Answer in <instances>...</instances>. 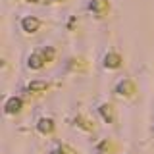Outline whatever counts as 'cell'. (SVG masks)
Returning a JSON list of instances; mask_svg holds the SVG:
<instances>
[{
    "label": "cell",
    "mask_w": 154,
    "mask_h": 154,
    "mask_svg": "<svg viewBox=\"0 0 154 154\" xmlns=\"http://www.w3.org/2000/svg\"><path fill=\"white\" fill-rule=\"evenodd\" d=\"M91 10L94 12V16L104 17L110 10V4H108V0H93V2H91Z\"/></svg>",
    "instance_id": "obj_1"
},
{
    "label": "cell",
    "mask_w": 154,
    "mask_h": 154,
    "mask_svg": "<svg viewBox=\"0 0 154 154\" xmlns=\"http://www.w3.org/2000/svg\"><path fill=\"white\" fill-rule=\"evenodd\" d=\"M45 56H42V50L41 52H35V54H31L29 58V67H33V69H41L42 66H45Z\"/></svg>",
    "instance_id": "obj_2"
},
{
    "label": "cell",
    "mask_w": 154,
    "mask_h": 154,
    "mask_svg": "<svg viewBox=\"0 0 154 154\" xmlns=\"http://www.w3.org/2000/svg\"><path fill=\"white\" fill-rule=\"evenodd\" d=\"M118 93H119V94H125V96L133 94V93H135V85H133V81H129V79L122 81V83L118 85Z\"/></svg>",
    "instance_id": "obj_3"
},
{
    "label": "cell",
    "mask_w": 154,
    "mask_h": 154,
    "mask_svg": "<svg viewBox=\"0 0 154 154\" xmlns=\"http://www.w3.org/2000/svg\"><path fill=\"white\" fill-rule=\"evenodd\" d=\"M38 25H41V21H38L37 17H25L23 19V29H25L27 33H35Z\"/></svg>",
    "instance_id": "obj_4"
},
{
    "label": "cell",
    "mask_w": 154,
    "mask_h": 154,
    "mask_svg": "<svg viewBox=\"0 0 154 154\" xmlns=\"http://www.w3.org/2000/svg\"><path fill=\"white\" fill-rule=\"evenodd\" d=\"M4 108H6L8 114H17L19 110H21V100H19V98H10Z\"/></svg>",
    "instance_id": "obj_5"
},
{
    "label": "cell",
    "mask_w": 154,
    "mask_h": 154,
    "mask_svg": "<svg viewBox=\"0 0 154 154\" xmlns=\"http://www.w3.org/2000/svg\"><path fill=\"white\" fill-rule=\"evenodd\" d=\"M104 64H106V67H112V69H114V67H119V66H122V58H119L118 54H108Z\"/></svg>",
    "instance_id": "obj_6"
},
{
    "label": "cell",
    "mask_w": 154,
    "mask_h": 154,
    "mask_svg": "<svg viewBox=\"0 0 154 154\" xmlns=\"http://www.w3.org/2000/svg\"><path fill=\"white\" fill-rule=\"evenodd\" d=\"M52 129H54L52 119H41V122H38V131L41 133H50Z\"/></svg>",
    "instance_id": "obj_7"
},
{
    "label": "cell",
    "mask_w": 154,
    "mask_h": 154,
    "mask_svg": "<svg viewBox=\"0 0 154 154\" xmlns=\"http://www.w3.org/2000/svg\"><path fill=\"white\" fill-rule=\"evenodd\" d=\"M46 89H48V83H46V81H33V83H29V91H33V93L46 91Z\"/></svg>",
    "instance_id": "obj_8"
},
{
    "label": "cell",
    "mask_w": 154,
    "mask_h": 154,
    "mask_svg": "<svg viewBox=\"0 0 154 154\" xmlns=\"http://www.w3.org/2000/svg\"><path fill=\"white\" fill-rule=\"evenodd\" d=\"M100 114L104 116V119H106V122H112V119H114V112H112V106H108V104L100 106Z\"/></svg>",
    "instance_id": "obj_9"
},
{
    "label": "cell",
    "mask_w": 154,
    "mask_h": 154,
    "mask_svg": "<svg viewBox=\"0 0 154 154\" xmlns=\"http://www.w3.org/2000/svg\"><path fill=\"white\" fill-rule=\"evenodd\" d=\"M42 56H45V60L46 62H50L52 58H54V50H52L50 46H46V48H42Z\"/></svg>",
    "instance_id": "obj_10"
},
{
    "label": "cell",
    "mask_w": 154,
    "mask_h": 154,
    "mask_svg": "<svg viewBox=\"0 0 154 154\" xmlns=\"http://www.w3.org/2000/svg\"><path fill=\"white\" fill-rule=\"evenodd\" d=\"M77 125H81V127H85V129H94V125H91V122H87V119H83V118H77Z\"/></svg>",
    "instance_id": "obj_11"
},
{
    "label": "cell",
    "mask_w": 154,
    "mask_h": 154,
    "mask_svg": "<svg viewBox=\"0 0 154 154\" xmlns=\"http://www.w3.org/2000/svg\"><path fill=\"white\" fill-rule=\"evenodd\" d=\"M112 144H110V141H104L102 144H100V154H106V152H108V150H112Z\"/></svg>",
    "instance_id": "obj_12"
},
{
    "label": "cell",
    "mask_w": 154,
    "mask_h": 154,
    "mask_svg": "<svg viewBox=\"0 0 154 154\" xmlns=\"http://www.w3.org/2000/svg\"><path fill=\"white\" fill-rule=\"evenodd\" d=\"M31 2H35V0H31Z\"/></svg>",
    "instance_id": "obj_13"
}]
</instances>
